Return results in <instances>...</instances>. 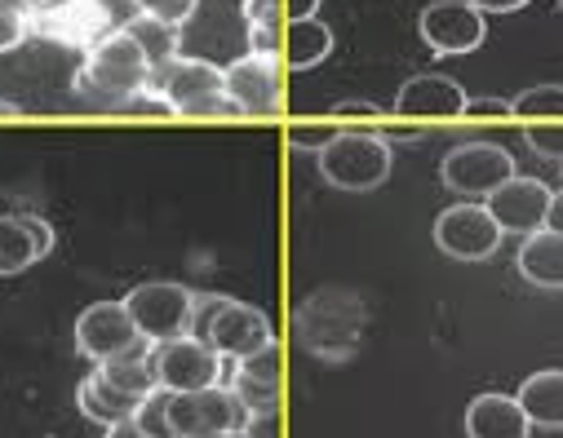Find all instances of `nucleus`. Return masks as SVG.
Masks as SVG:
<instances>
[{
	"label": "nucleus",
	"mask_w": 563,
	"mask_h": 438,
	"mask_svg": "<svg viewBox=\"0 0 563 438\" xmlns=\"http://www.w3.org/2000/svg\"><path fill=\"white\" fill-rule=\"evenodd\" d=\"M133 111H161V115H196V120H218V115H240L227 98V76L222 67L205 58H169L152 71L147 93L133 102Z\"/></svg>",
	"instance_id": "obj_1"
},
{
	"label": "nucleus",
	"mask_w": 563,
	"mask_h": 438,
	"mask_svg": "<svg viewBox=\"0 0 563 438\" xmlns=\"http://www.w3.org/2000/svg\"><path fill=\"white\" fill-rule=\"evenodd\" d=\"M147 80H152V63L143 54V45H137L124 27H115L111 36H102L80 71H76V93L93 106H133L137 98L147 93Z\"/></svg>",
	"instance_id": "obj_2"
},
{
	"label": "nucleus",
	"mask_w": 563,
	"mask_h": 438,
	"mask_svg": "<svg viewBox=\"0 0 563 438\" xmlns=\"http://www.w3.org/2000/svg\"><path fill=\"white\" fill-rule=\"evenodd\" d=\"M364 302L346 288H320L298 306V346L320 363H346L364 337Z\"/></svg>",
	"instance_id": "obj_3"
},
{
	"label": "nucleus",
	"mask_w": 563,
	"mask_h": 438,
	"mask_svg": "<svg viewBox=\"0 0 563 438\" xmlns=\"http://www.w3.org/2000/svg\"><path fill=\"white\" fill-rule=\"evenodd\" d=\"M191 337H200L227 363H240V359L275 346V333H271L266 311H257L249 302H235V297H218V292H213V297H196Z\"/></svg>",
	"instance_id": "obj_4"
},
{
	"label": "nucleus",
	"mask_w": 563,
	"mask_h": 438,
	"mask_svg": "<svg viewBox=\"0 0 563 438\" xmlns=\"http://www.w3.org/2000/svg\"><path fill=\"white\" fill-rule=\"evenodd\" d=\"M320 178L338 191H377L395 169V146L382 133H342L316 156Z\"/></svg>",
	"instance_id": "obj_5"
},
{
	"label": "nucleus",
	"mask_w": 563,
	"mask_h": 438,
	"mask_svg": "<svg viewBox=\"0 0 563 438\" xmlns=\"http://www.w3.org/2000/svg\"><path fill=\"white\" fill-rule=\"evenodd\" d=\"M196 297H200V292H191V288H183V283H174V279H152V283L129 288L120 302H124L133 328L143 333V341L165 346V341L191 337Z\"/></svg>",
	"instance_id": "obj_6"
},
{
	"label": "nucleus",
	"mask_w": 563,
	"mask_h": 438,
	"mask_svg": "<svg viewBox=\"0 0 563 438\" xmlns=\"http://www.w3.org/2000/svg\"><path fill=\"white\" fill-rule=\"evenodd\" d=\"M169 438H231V434H244V403L227 390V385H213V390H196V394H169Z\"/></svg>",
	"instance_id": "obj_7"
},
{
	"label": "nucleus",
	"mask_w": 563,
	"mask_h": 438,
	"mask_svg": "<svg viewBox=\"0 0 563 438\" xmlns=\"http://www.w3.org/2000/svg\"><path fill=\"white\" fill-rule=\"evenodd\" d=\"M120 23L111 14L107 0H54V5L32 14V36L63 45V49H80L89 54L102 36H111Z\"/></svg>",
	"instance_id": "obj_8"
},
{
	"label": "nucleus",
	"mask_w": 563,
	"mask_h": 438,
	"mask_svg": "<svg viewBox=\"0 0 563 438\" xmlns=\"http://www.w3.org/2000/svg\"><path fill=\"white\" fill-rule=\"evenodd\" d=\"M510 178H515V156L501 142H484V137L453 146L440 165V182L466 200H488Z\"/></svg>",
	"instance_id": "obj_9"
},
{
	"label": "nucleus",
	"mask_w": 563,
	"mask_h": 438,
	"mask_svg": "<svg viewBox=\"0 0 563 438\" xmlns=\"http://www.w3.org/2000/svg\"><path fill=\"white\" fill-rule=\"evenodd\" d=\"M156 363V381L165 394H196V390H213L227 377V359L218 350H209L200 337H178L152 350Z\"/></svg>",
	"instance_id": "obj_10"
},
{
	"label": "nucleus",
	"mask_w": 563,
	"mask_h": 438,
	"mask_svg": "<svg viewBox=\"0 0 563 438\" xmlns=\"http://www.w3.org/2000/svg\"><path fill=\"white\" fill-rule=\"evenodd\" d=\"M417 32L440 58H462V54H475L484 45L488 23L471 0H431L417 19Z\"/></svg>",
	"instance_id": "obj_11"
},
{
	"label": "nucleus",
	"mask_w": 563,
	"mask_h": 438,
	"mask_svg": "<svg viewBox=\"0 0 563 438\" xmlns=\"http://www.w3.org/2000/svg\"><path fill=\"white\" fill-rule=\"evenodd\" d=\"M71 341H76V355H85L89 363H111L133 346H143V333L133 328L124 302H93L80 311Z\"/></svg>",
	"instance_id": "obj_12"
},
{
	"label": "nucleus",
	"mask_w": 563,
	"mask_h": 438,
	"mask_svg": "<svg viewBox=\"0 0 563 438\" xmlns=\"http://www.w3.org/2000/svg\"><path fill=\"white\" fill-rule=\"evenodd\" d=\"M501 226L484 204H453L435 217V244L453 261H488L501 248Z\"/></svg>",
	"instance_id": "obj_13"
},
{
	"label": "nucleus",
	"mask_w": 563,
	"mask_h": 438,
	"mask_svg": "<svg viewBox=\"0 0 563 438\" xmlns=\"http://www.w3.org/2000/svg\"><path fill=\"white\" fill-rule=\"evenodd\" d=\"M550 187L541 182V178H510V182H501L488 200H484V209L493 213V222L501 226V235H519V239H528V235H537V231H545V213H550Z\"/></svg>",
	"instance_id": "obj_14"
},
{
	"label": "nucleus",
	"mask_w": 563,
	"mask_h": 438,
	"mask_svg": "<svg viewBox=\"0 0 563 438\" xmlns=\"http://www.w3.org/2000/svg\"><path fill=\"white\" fill-rule=\"evenodd\" d=\"M227 76V98L240 115H275L285 106V89H279V63L275 58H257L244 54L235 63L222 67Z\"/></svg>",
	"instance_id": "obj_15"
},
{
	"label": "nucleus",
	"mask_w": 563,
	"mask_h": 438,
	"mask_svg": "<svg viewBox=\"0 0 563 438\" xmlns=\"http://www.w3.org/2000/svg\"><path fill=\"white\" fill-rule=\"evenodd\" d=\"M466 102H471V93L462 89V80H453L444 71H417L404 80V89L395 98V115L399 120H462Z\"/></svg>",
	"instance_id": "obj_16"
},
{
	"label": "nucleus",
	"mask_w": 563,
	"mask_h": 438,
	"mask_svg": "<svg viewBox=\"0 0 563 438\" xmlns=\"http://www.w3.org/2000/svg\"><path fill=\"white\" fill-rule=\"evenodd\" d=\"M54 252V226L36 213H5L0 217V279L23 274Z\"/></svg>",
	"instance_id": "obj_17"
},
{
	"label": "nucleus",
	"mask_w": 563,
	"mask_h": 438,
	"mask_svg": "<svg viewBox=\"0 0 563 438\" xmlns=\"http://www.w3.org/2000/svg\"><path fill=\"white\" fill-rule=\"evenodd\" d=\"M466 438H532V420L523 416L515 394H475L466 407Z\"/></svg>",
	"instance_id": "obj_18"
},
{
	"label": "nucleus",
	"mask_w": 563,
	"mask_h": 438,
	"mask_svg": "<svg viewBox=\"0 0 563 438\" xmlns=\"http://www.w3.org/2000/svg\"><path fill=\"white\" fill-rule=\"evenodd\" d=\"M244 412H271L279 403V372H275V346L231 363V385H227Z\"/></svg>",
	"instance_id": "obj_19"
},
{
	"label": "nucleus",
	"mask_w": 563,
	"mask_h": 438,
	"mask_svg": "<svg viewBox=\"0 0 563 438\" xmlns=\"http://www.w3.org/2000/svg\"><path fill=\"white\" fill-rule=\"evenodd\" d=\"M519 274L532 283V288H563V235L554 231H537L519 244V257H515Z\"/></svg>",
	"instance_id": "obj_20"
},
{
	"label": "nucleus",
	"mask_w": 563,
	"mask_h": 438,
	"mask_svg": "<svg viewBox=\"0 0 563 438\" xmlns=\"http://www.w3.org/2000/svg\"><path fill=\"white\" fill-rule=\"evenodd\" d=\"M515 398L537 429H563V368L532 372Z\"/></svg>",
	"instance_id": "obj_21"
},
{
	"label": "nucleus",
	"mask_w": 563,
	"mask_h": 438,
	"mask_svg": "<svg viewBox=\"0 0 563 438\" xmlns=\"http://www.w3.org/2000/svg\"><path fill=\"white\" fill-rule=\"evenodd\" d=\"M333 54V32L320 19H294L285 32H279V58H285L294 71H311Z\"/></svg>",
	"instance_id": "obj_22"
},
{
	"label": "nucleus",
	"mask_w": 563,
	"mask_h": 438,
	"mask_svg": "<svg viewBox=\"0 0 563 438\" xmlns=\"http://www.w3.org/2000/svg\"><path fill=\"white\" fill-rule=\"evenodd\" d=\"M76 403H80V412H85L93 425H102V429H111V425H120V420H133L137 407H143V398L120 394V390L107 385L98 372H89V377L76 385Z\"/></svg>",
	"instance_id": "obj_23"
},
{
	"label": "nucleus",
	"mask_w": 563,
	"mask_h": 438,
	"mask_svg": "<svg viewBox=\"0 0 563 438\" xmlns=\"http://www.w3.org/2000/svg\"><path fill=\"white\" fill-rule=\"evenodd\" d=\"M152 341H143V346H133L129 355H120V359H111V363H98L93 372L107 381V385H115L120 394H133V398H147V394H156L161 390V381H156V363H152Z\"/></svg>",
	"instance_id": "obj_24"
},
{
	"label": "nucleus",
	"mask_w": 563,
	"mask_h": 438,
	"mask_svg": "<svg viewBox=\"0 0 563 438\" xmlns=\"http://www.w3.org/2000/svg\"><path fill=\"white\" fill-rule=\"evenodd\" d=\"M137 45H143V54H147V63H152V71L161 67V63H169V58H178V32L174 27H165L161 19H152V14H133L129 23H120Z\"/></svg>",
	"instance_id": "obj_25"
},
{
	"label": "nucleus",
	"mask_w": 563,
	"mask_h": 438,
	"mask_svg": "<svg viewBox=\"0 0 563 438\" xmlns=\"http://www.w3.org/2000/svg\"><path fill=\"white\" fill-rule=\"evenodd\" d=\"M510 115H519V120H563V85H554V80H545V85H532V89H523L515 102H510Z\"/></svg>",
	"instance_id": "obj_26"
},
{
	"label": "nucleus",
	"mask_w": 563,
	"mask_h": 438,
	"mask_svg": "<svg viewBox=\"0 0 563 438\" xmlns=\"http://www.w3.org/2000/svg\"><path fill=\"white\" fill-rule=\"evenodd\" d=\"M32 41V10L23 0H0V54H14Z\"/></svg>",
	"instance_id": "obj_27"
},
{
	"label": "nucleus",
	"mask_w": 563,
	"mask_h": 438,
	"mask_svg": "<svg viewBox=\"0 0 563 438\" xmlns=\"http://www.w3.org/2000/svg\"><path fill=\"white\" fill-rule=\"evenodd\" d=\"M129 5H133L137 14H152V19H161L165 27L183 32V27L191 23V14L200 10V0H129Z\"/></svg>",
	"instance_id": "obj_28"
},
{
	"label": "nucleus",
	"mask_w": 563,
	"mask_h": 438,
	"mask_svg": "<svg viewBox=\"0 0 563 438\" xmlns=\"http://www.w3.org/2000/svg\"><path fill=\"white\" fill-rule=\"evenodd\" d=\"M528 146L541 156V160H559L563 165V120H541V124H528L523 128Z\"/></svg>",
	"instance_id": "obj_29"
},
{
	"label": "nucleus",
	"mask_w": 563,
	"mask_h": 438,
	"mask_svg": "<svg viewBox=\"0 0 563 438\" xmlns=\"http://www.w3.org/2000/svg\"><path fill=\"white\" fill-rule=\"evenodd\" d=\"M333 137H338V128H324V124L320 128H302V124L289 128V146H294V151H311V156H320Z\"/></svg>",
	"instance_id": "obj_30"
},
{
	"label": "nucleus",
	"mask_w": 563,
	"mask_h": 438,
	"mask_svg": "<svg viewBox=\"0 0 563 438\" xmlns=\"http://www.w3.org/2000/svg\"><path fill=\"white\" fill-rule=\"evenodd\" d=\"M244 27H279V0H240Z\"/></svg>",
	"instance_id": "obj_31"
},
{
	"label": "nucleus",
	"mask_w": 563,
	"mask_h": 438,
	"mask_svg": "<svg viewBox=\"0 0 563 438\" xmlns=\"http://www.w3.org/2000/svg\"><path fill=\"white\" fill-rule=\"evenodd\" d=\"M240 438H279V407H271V412H249Z\"/></svg>",
	"instance_id": "obj_32"
},
{
	"label": "nucleus",
	"mask_w": 563,
	"mask_h": 438,
	"mask_svg": "<svg viewBox=\"0 0 563 438\" xmlns=\"http://www.w3.org/2000/svg\"><path fill=\"white\" fill-rule=\"evenodd\" d=\"M249 54L279 63V27H249Z\"/></svg>",
	"instance_id": "obj_33"
},
{
	"label": "nucleus",
	"mask_w": 563,
	"mask_h": 438,
	"mask_svg": "<svg viewBox=\"0 0 563 438\" xmlns=\"http://www.w3.org/2000/svg\"><path fill=\"white\" fill-rule=\"evenodd\" d=\"M466 115H510V102L506 98H471L466 102Z\"/></svg>",
	"instance_id": "obj_34"
},
{
	"label": "nucleus",
	"mask_w": 563,
	"mask_h": 438,
	"mask_svg": "<svg viewBox=\"0 0 563 438\" xmlns=\"http://www.w3.org/2000/svg\"><path fill=\"white\" fill-rule=\"evenodd\" d=\"M333 115H373V120H382L386 111H382L377 102H364V98H342V102L333 106Z\"/></svg>",
	"instance_id": "obj_35"
},
{
	"label": "nucleus",
	"mask_w": 563,
	"mask_h": 438,
	"mask_svg": "<svg viewBox=\"0 0 563 438\" xmlns=\"http://www.w3.org/2000/svg\"><path fill=\"white\" fill-rule=\"evenodd\" d=\"M471 5H475L479 14H515V10L532 5V0H471Z\"/></svg>",
	"instance_id": "obj_36"
},
{
	"label": "nucleus",
	"mask_w": 563,
	"mask_h": 438,
	"mask_svg": "<svg viewBox=\"0 0 563 438\" xmlns=\"http://www.w3.org/2000/svg\"><path fill=\"white\" fill-rule=\"evenodd\" d=\"M102 438H156V434H147L137 420H120V425H111V429H102Z\"/></svg>",
	"instance_id": "obj_37"
},
{
	"label": "nucleus",
	"mask_w": 563,
	"mask_h": 438,
	"mask_svg": "<svg viewBox=\"0 0 563 438\" xmlns=\"http://www.w3.org/2000/svg\"><path fill=\"white\" fill-rule=\"evenodd\" d=\"M545 231H554V235H563V191H554V195H550V213H545Z\"/></svg>",
	"instance_id": "obj_38"
},
{
	"label": "nucleus",
	"mask_w": 563,
	"mask_h": 438,
	"mask_svg": "<svg viewBox=\"0 0 563 438\" xmlns=\"http://www.w3.org/2000/svg\"><path fill=\"white\" fill-rule=\"evenodd\" d=\"M320 14V0H289V23L294 19H316Z\"/></svg>",
	"instance_id": "obj_39"
},
{
	"label": "nucleus",
	"mask_w": 563,
	"mask_h": 438,
	"mask_svg": "<svg viewBox=\"0 0 563 438\" xmlns=\"http://www.w3.org/2000/svg\"><path fill=\"white\" fill-rule=\"evenodd\" d=\"M19 111H23L19 102H10V98H0V115H19Z\"/></svg>",
	"instance_id": "obj_40"
},
{
	"label": "nucleus",
	"mask_w": 563,
	"mask_h": 438,
	"mask_svg": "<svg viewBox=\"0 0 563 438\" xmlns=\"http://www.w3.org/2000/svg\"><path fill=\"white\" fill-rule=\"evenodd\" d=\"M23 5H27L32 14H36V10H45V5H54V0H23Z\"/></svg>",
	"instance_id": "obj_41"
}]
</instances>
